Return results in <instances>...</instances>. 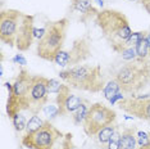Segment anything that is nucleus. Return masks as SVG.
<instances>
[{
  "label": "nucleus",
  "mask_w": 150,
  "mask_h": 149,
  "mask_svg": "<svg viewBox=\"0 0 150 149\" xmlns=\"http://www.w3.org/2000/svg\"><path fill=\"white\" fill-rule=\"evenodd\" d=\"M95 23L115 53L121 54L126 49V44L132 32L128 18L125 13L115 9H101L95 17Z\"/></svg>",
  "instance_id": "f257e3e1"
},
{
  "label": "nucleus",
  "mask_w": 150,
  "mask_h": 149,
  "mask_svg": "<svg viewBox=\"0 0 150 149\" xmlns=\"http://www.w3.org/2000/svg\"><path fill=\"white\" fill-rule=\"evenodd\" d=\"M59 77L68 86L88 93H99L105 86L100 66L78 64L60 71Z\"/></svg>",
  "instance_id": "f03ea898"
},
{
  "label": "nucleus",
  "mask_w": 150,
  "mask_h": 149,
  "mask_svg": "<svg viewBox=\"0 0 150 149\" xmlns=\"http://www.w3.org/2000/svg\"><path fill=\"white\" fill-rule=\"evenodd\" d=\"M69 27V19L60 18L58 21L47 22L45 32L37 43L36 53L44 60L54 62L57 55L63 50L67 39V31Z\"/></svg>",
  "instance_id": "7ed1b4c3"
},
{
  "label": "nucleus",
  "mask_w": 150,
  "mask_h": 149,
  "mask_svg": "<svg viewBox=\"0 0 150 149\" xmlns=\"http://www.w3.org/2000/svg\"><path fill=\"white\" fill-rule=\"evenodd\" d=\"M114 79L119 84L121 91L125 94H136L148 86V79L142 62L132 60L123 64L114 74Z\"/></svg>",
  "instance_id": "20e7f679"
},
{
  "label": "nucleus",
  "mask_w": 150,
  "mask_h": 149,
  "mask_svg": "<svg viewBox=\"0 0 150 149\" xmlns=\"http://www.w3.org/2000/svg\"><path fill=\"white\" fill-rule=\"evenodd\" d=\"M117 118L115 112L103 103H94L88 107L83 121V131L87 136H95L101 128L113 123Z\"/></svg>",
  "instance_id": "39448f33"
},
{
  "label": "nucleus",
  "mask_w": 150,
  "mask_h": 149,
  "mask_svg": "<svg viewBox=\"0 0 150 149\" xmlns=\"http://www.w3.org/2000/svg\"><path fill=\"white\" fill-rule=\"evenodd\" d=\"M63 136L64 134L50 121H45L42 126L33 134L23 135L22 145L28 149H53Z\"/></svg>",
  "instance_id": "423d86ee"
},
{
  "label": "nucleus",
  "mask_w": 150,
  "mask_h": 149,
  "mask_svg": "<svg viewBox=\"0 0 150 149\" xmlns=\"http://www.w3.org/2000/svg\"><path fill=\"white\" fill-rule=\"evenodd\" d=\"M47 80L44 76H32L30 89L26 95V108L27 112L37 116L40 111L46 106L49 100V89H47Z\"/></svg>",
  "instance_id": "0eeeda50"
},
{
  "label": "nucleus",
  "mask_w": 150,
  "mask_h": 149,
  "mask_svg": "<svg viewBox=\"0 0 150 149\" xmlns=\"http://www.w3.org/2000/svg\"><path fill=\"white\" fill-rule=\"evenodd\" d=\"M91 55V46L90 40L87 36L78 37L76 39L68 50H62L57 55L55 62L60 67H69V66H78L81 62L86 60Z\"/></svg>",
  "instance_id": "6e6552de"
},
{
  "label": "nucleus",
  "mask_w": 150,
  "mask_h": 149,
  "mask_svg": "<svg viewBox=\"0 0 150 149\" xmlns=\"http://www.w3.org/2000/svg\"><path fill=\"white\" fill-rule=\"evenodd\" d=\"M22 14L23 13L17 9H4L0 12V41L3 44L16 46Z\"/></svg>",
  "instance_id": "1a4fd4ad"
},
{
  "label": "nucleus",
  "mask_w": 150,
  "mask_h": 149,
  "mask_svg": "<svg viewBox=\"0 0 150 149\" xmlns=\"http://www.w3.org/2000/svg\"><path fill=\"white\" fill-rule=\"evenodd\" d=\"M118 108L129 116L150 121V96H129L118 101Z\"/></svg>",
  "instance_id": "9d476101"
},
{
  "label": "nucleus",
  "mask_w": 150,
  "mask_h": 149,
  "mask_svg": "<svg viewBox=\"0 0 150 149\" xmlns=\"http://www.w3.org/2000/svg\"><path fill=\"white\" fill-rule=\"evenodd\" d=\"M33 23H35V17L23 13L16 40V48L19 52H26L31 48L33 39H35V25Z\"/></svg>",
  "instance_id": "9b49d317"
},
{
  "label": "nucleus",
  "mask_w": 150,
  "mask_h": 149,
  "mask_svg": "<svg viewBox=\"0 0 150 149\" xmlns=\"http://www.w3.org/2000/svg\"><path fill=\"white\" fill-rule=\"evenodd\" d=\"M83 101L85 100L81 99L80 96L71 94V86L63 84L59 93L57 94L58 116H67L69 113H73Z\"/></svg>",
  "instance_id": "f8f14e48"
},
{
  "label": "nucleus",
  "mask_w": 150,
  "mask_h": 149,
  "mask_svg": "<svg viewBox=\"0 0 150 149\" xmlns=\"http://www.w3.org/2000/svg\"><path fill=\"white\" fill-rule=\"evenodd\" d=\"M71 9L81 13V21L82 22L87 21L91 17H96L98 13L100 12L94 6L91 0H76V1H72Z\"/></svg>",
  "instance_id": "ddd939ff"
},
{
  "label": "nucleus",
  "mask_w": 150,
  "mask_h": 149,
  "mask_svg": "<svg viewBox=\"0 0 150 149\" xmlns=\"http://www.w3.org/2000/svg\"><path fill=\"white\" fill-rule=\"evenodd\" d=\"M137 139H136L135 127H125L121 134V143L119 149H136Z\"/></svg>",
  "instance_id": "4468645a"
},
{
  "label": "nucleus",
  "mask_w": 150,
  "mask_h": 149,
  "mask_svg": "<svg viewBox=\"0 0 150 149\" xmlns=\"http://www.w3.org/2000/svg\"><path fill=\"white\" fill-rule=\"evenodd\" d=\"M118 130V125L117 123H110V125H108L107 127H104V128H101L100 131L96 134V139H98V141H99V144L101 145L103 148H105L108 145L109 143V140H110V138L114 135V133Z\"/></svg>",
  "instance_id": "2eb2a0df"
},
{
  "label": "nucleus",
  "mask_w": 150,
  "mask_h": 149,
  "mask_svg": "<svg viewBox=\"0 0 150 149\" xmlns=\"http://www.w3.org/2000/svg\"><path fill=\"white\" fill-rule=\"evenodd\" d=\"M88 107H90V106H87L86 100H85L83 103L81 104V106L78 107L77 109L72 113V121H73V123L76 125V126L83 125V121H85V118H86V114H87Z\"/></svg>",
  "instance_id": "dca6fc26"
},
{
  "label": "nucleus",
  "mask_w": 150,
  "mask_h": 149,
  "mask_svg": "<svg viewBox=\"0 0 150 149\" xmlns=\"http://www.w3.org/2000/svg\"><path fill=\"white\" fill-rule=\"evenodd\" d=\"M119 91H121L119 84L117 82V80L113 79V80H110V81H109V82L107 84V85L104 86V89H103V94H104L105 99H108L109 101H110L112 98H113L114 95H117Z\"/></svg>",
  "instance_id": "f3484780"
},
{
  "label": "nucleus",
  "mask_w": 150,
  "mask_h": 149,
  "mask_svg": "<svg viewBox=\"0 0 150 149\" xmlns=\"http://www.w3.org/2000/svg\"><path fill=\"white\" fill-rule=\"evenodd\" d=\"M44 122H45V120L40 118L39 116H32L28 120V122H27V126H26V130H25V135L33 134L35 131H37L40 127L42 126Z\"/></svg>",
  "instance_id": "a211bd4d"
},
{
  "label": "nucleus",
  "mask_w": 150,
  "mask_h": 149,
  "mask_svg": "<svg viewBox=\"0 0 150 149\" xmlns=\"http://www.w3.org/2000/svg\"><path fill=\"white\" fill-rule=\"evenodd\" d=\"M12 122H13V126H14L17 133H22V131L26 130V126H27L28 121L26 120V117L23 116L22 113H18L12 118Z\"/></svg>",
  "instance_id": "6ab92c4d"
},
{
  "label": "nucleus",
  "mask_w": 150,
  "mask_h": 149,
  "mask_svg": "<svg viewBox=\"0 0 150 149\" xmlns=\"http://www.w3.org/2000/svg\"><path fill=\"white\" fill-rule=\"evenodd\" d=\"M74 144H73V135L71 133L64 134V136L60 139V144L59 145H54L53 149H73Z\"/></svg>",
  "instance_id": "aec40b11"
},
{
  "label": "nucleus",
  "mask_w": 150,
  "mask_h": 149,
  "mask_svg": "<svg viewBox=\"0 0 150 149\" xmlns=\"http://www.w3.org/2000/svg\"><path fill=\"white\" fill-rule=\"evenodd\" d=\"M119 143H121V133L117 130L113 136L110 138V140H109L105 149H119Z\"/></svg>",
  "instance_id": "412c9836"
},
{
  "label": "nucleus",
  "mask_w": 150,
  "mask_h": 149,
  "mask_svg": "<svg viewBox=\"0 0 150 149\" xmlns=\"http://www.w3.org/2000/svg\"><path fill=\"white\" fill-rule=\"evenodd\" d=\"M63 84H60L58 80L55 79H49L47 80V89H49V93H55L58 94L60 90V87H62Z\"/></svg>",
  "instance_id": "4be33fe9"
},
{
  "label": "nucleus",
  "mask_w": 150,
  "mask_h": 149,
  "mask_svg": "<svg viewBox=\"0 0 150 149\" xmlns=\"http://www.w3.org/2000/svg\"><path fill=\"white\" fill-rule=\"evenodd\" d=\"M136 139H137L139 147H141V145H145L149 141L150 135H149V133H145V131H139L137 135H136Z\"/></svg>",
  "instance_id": "5701e85b"
},
{
  "label": "nucleus",
  "mask_w": 150,
  "mask_h": 149,
  "mask_svg": "<svg viewBox=\"0 0 150 149\" xmlns=\"http://www.w3.org/2000/svg\"><path fill=\"white\" fill-rule=\"evenodd\" d=\"M142 64H144L145 73H146V79H148V85H150V54H149L148 58H146L144 62H142Z\"/></svg>",
  "instance_id": "b1692460"
},
{
  "label": "nucleus",
  "mask_w": 150,
  "mask_h": 149,
  "mask_svg": "<svg viewBox=\"0 0 150 149\" xmlns=\"http://www.w3.org/2000/svg\"><path fill=\"white\" fill-rule=\"evenodd\" d=\"M14 63H18V64H21V66H25V64H27V60L26 58L22 55V54H17V55L14 57V58L12 59Z\"/></svg>",
  "instance_id": "393cba45"
},
{
  "label": "nucleus",
  "mask_w": 150,
  "mask_h": 149,
  "mask_svg": "<svg viewBox=\"0 0 150 149\" xmlns=\"http://www.w3.org/2000/svg\"><path fill=\"white\" fill-rule=\"evenodd\" d=\"M122 99H123V95H122V93H121V91H119V93L117 94V95H114V96L110 99V104H112V106H113V104H115L118 100H122Z\"/></svg>",
  "instance_id": "a878e982"
},
{
  "label": "nucleus",
  "mask_w": 150,
  "mask_h": 149,
  "mask_svg": "<svg viewBox=\"0 0 150 149\" xmlns=\"http://www.w3.org/2000/svg\"><path fill=\"white\" fill-rule=\"evenodd\" d=\"M140 3L142 4V6H144L145 11L150 14V0H140Z\"/></svg>",
  "instance_id": "bb28decb"
},
{
  "label": "nucleus",
  "mask_w": 150,
  "mask_h": 149,
  "mask_svg": "<svg viewBox=\"0 0 150 149\" xmlns=\"http://www.w3.org/2000/svg\"><path fill=\"white\" fill-rule=\"evenodd\" d=\"M149 135H150V133H149ZM136 149H150V139H149V141L145 145H141V147H139V148H136Z\"/></svg>",
  "instance_id": "cd10ccee"
},
{
  "label": "nucleus",
  "mask_w": 150,
  "mask_h": 149,
  "mask_svg": "<svg viewBox=\"0 0 150 149\" xmlns=\"http://www.w3.org/2000/svg\"><path fill=\"white\" fill-rule=\"evenodd\" d=\"M146 43H148V46L150 49V32H148V35H146Z\"/></svg>",
  "instance_id": "c85d7f7f"
},
{
  "label": "nucleus",
  "mask_w": 150,
  "mask_h": 149,
  "mask_svg": "<svg viewBox=\"0 0 150 149\" xmlns=\"http://www.w3.org/2000/svg\"><path fill=\"white\" fill-rule=\"evenodd\" d=\"M98 1H99V5H100V6H103V5H104V3H103V0H98Z\"/></svg>",
  "instance_id": "c756f323"
},
{
  "label": "nucleus",
  "mask_w": 150,
  "mask_h": 149,
  "mask_svg": "<svg viewBox=\"0 0 150 149\" xmlns=\"http://www.w3.org/2000/svg\"><path fill=\"white\" fill-rule=\"evenodd\" d=\"M131 1H140V0H131Z\"/></svg>",
  "instance_id": "7c9ffc66"
},
{
  "label": "nucleus",
  "mask_w": 150,
  "mask_h": 149,
  "mask_svg": "<svg viewBox=\"0 0 150 149\" xmlns=\"http://www.w3.org/2000/svg\"><path fill=\"white\" fill-rule=\"evenodd\" d=\"M72 1H76V0H72Z\"/></svg>",
  "instance_id": "2f4dec72"
}]
</instances>
